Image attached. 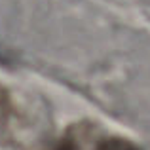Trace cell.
<instances>
[{"label":"cell","instance_id":"obj_1","mask_svg":"<svg viewBox=\"0 0 150 150\" xmlns=\"http://www.w3.org/2000/svg\"><path fill=\"white\" fill-rule=\"evenodd\" d=\"M99 150H137V148L127 143H122V141H108V143L101 144Z\"/></svg>","mask_w":150,"mask_h":150}]
</instances>
